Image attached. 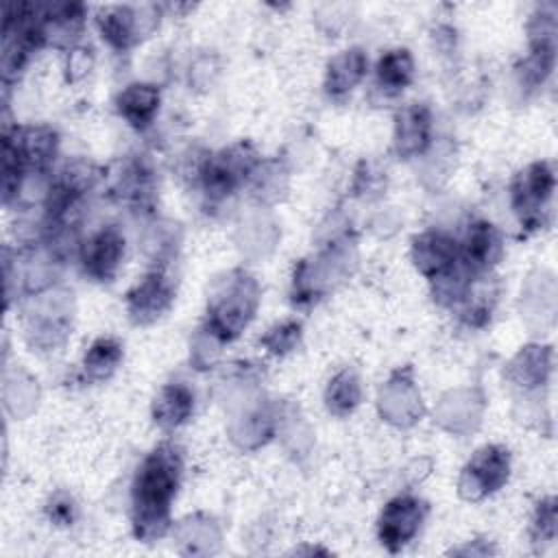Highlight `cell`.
<instances>
[{"label":"cell","instance_id":"obj_7","mask_svg":"<svg viewBox=\"0 0 558 558\" xmlns=\"http://www.w3.org/2000/svg\"><path fill=\"white\" fill-rule=\"evenodd\" d=\"M174 301V279L166 266L153 268L146 272L129 292H126V312L135 325L155 323L163 316Z\"/></svg>","mask_w":558,"mask_h":558},{"label":"cell","instance_id":"obj_5","mask_svg":"<svg viewBox=\"0 0 558 558\" xmlns=\"http://www.w3.org/2000/svg\"><path fill=\"white\" fill-rule=\"evenodd\" d=\"M510 473V453L501 445H486L473 453L462 469L460 495L464 499H482L501 488Z\"/></svg>","mask_w":558,"mask_h":558},{"label":"cell","instance_id":"obj_1","mask_svg":"<svg viewBox=\"0 0 558 558\" xmlns=\"http://www.w3.org/2000/svg\"><path fill=\"white\" fill-rule=\"evenodd\" d=\"M183 477V453L166 440L137 466L131 488V523L140 541H155L170 525V508Z\"/></svg>","mask_w":558,"mask_h":558},{"label":"cell","instance_id":"obj_6","mask_svg":"<svg viewBox=\"0 0 558 558\" xmlns=\"http://www.w3.org/2000/svg\"><path fill=\"white\" fill-rule=\"evenodd\" d=\"M427 514V504L414 495H397L390 499L377 521V536L381 545L397 554L401 551L421 530Z\"/></svg>","mask_w":558,"mask_h":558},{"label":"cell","instance_id":"obj_10","mask_svg":"<svg viewBox=\"0 0 558 558\" xmlns=\"http://www.w3.org/2000/svg\"><path fill=\"white\" fill-rule=\"evenodd\" d=\"M501 255L504 244L495 225L486 220H475L466 231L458 259L469 275L482 277L488 275V270L501 259Z\"/></svg>","mask_w":558,"mask_h":558},{"label":"cell","instance_id":"obj_21","mask_svg":"<svg viewBox=\"0 0 558 558\" xmlns=\"http://www.w3.org/2000/svg\"><path fill=\"white\" fill-rule=\"evenodd\" d=\"M299 338H301V323H296V320H286V323H281L279 327L270 329V331L262 338V344H264L270 353L283 355V353H288V351L294 349V344L299 342Z\"/></svg>","mask_w":558,"mask_h":558},{"label":"cell","instance_id":"obj_11","mask_svg":"<svg viewBox=\"0 0 558 558\" xmlns=\"http://www.w3.org/2000/svg\"><path fill=\"white\" fill-rule=\"evenodd\" d=\"M2 144H9L26 172H44L57 153V133L48 126H15L4 131Z\"/></svg>","mask_w":558,"mask_h":558},{"label":"cell","instance_id":"obj_18","mask_svg":"<svg viewBox=\"0 0 558 558\" xmlns=\"http://www.w3.org/2000/svg\"><path fill=\"white\" fill-rule=\"evenodd\" d=\"M375 76H377V87L384 89L386 94L403 92L414 76L412 54L405 48H395L384 52L377 61Z\"/></svg>","mask_w":558,"mask_h":558},{"label":"cell","instance_id":"obj_17","mask_svg":"<svg viewBox=\"0 0 558 558\" xmlns=\"http://www.w3.org/2000/svg\"><path fill=\"white\" fill-rule=\"evenodd\" d=\"M96 22L102 39L116 50H126L137 39L135 13L131 7H105L98 11Z\"/></svg>","mask_w":558,"mask_h":558},{"label":"cell","instance_id":"obj_4","mask_svg":"<svg viewBox=\"0 0 558 558\" xmlns=\"http://www.w3.org/2000/svg\"><path fill=\"white\" fill-rule=\"evenodd\" d=\"M554 187L556 174L549 161H534L514 174L510 198L521 227L538 231L547 225Z\"/></svg>","mask_w":558,"mask_h":558},{"label":"cell","instance_id":"obj_13","mask_svg":"<svg viewBox=\"0 0 558 558\" xmlns=\"http://www.w3.org/2000/svg\"><path fill=\"white\" fill-rule=\"evenodd\" d=\"M113 192L116 196L135 207V209H148L153 207V201H155V177H153V170L150 166L140 157H133L129 159L120 174H118V181L113 185Z\"/></svg>","mask_w":558,"mask_h":558},{"label":"cell","instance_id":"obj_22","mask_svg":"<svg viewBox=\"0 0 558 558\" xmlns=\"http://www.w3.org/2000/svg\"><path fill=\"white\" fill-rule=\"evenodd\" d=\"M534 543H551L556 536V499L547 497L536 506L532 523Z\"/></svg>","mask_w":558,"mask_h":558},{"label":"cell","instance_id":"obj_20","mask_svg":"<svg viewBox=\"0 0 558 558\" xmlns=\"http://www.w3.org/2000/svg\"><path fill=\"white\" fill-rule=\"evenodd\" d=\"M327 410L336 416H347L360 403V379L351 368L340 371L327 386L325 392Z\"/></svg>","mask_w":558,"mask_h":558},{"label":"cell","instance_id":"obj_8","mask_svg":"<svg viewBox=\"0 0 558 558\" xmlns=\"http://www.w3.org/2000/svg\"><path fill=\"white\" fill-rule=\"evenodd\" d=\"M124 244V235L111 225L92 233L78 248L85 275L96 281H111L122 264Z\"/></svg>","mask_w":558,"mask_h":558},{"label":"cell","instance_id":"obj_19","mask_svg":"<svg viewBox=\"0 0 558 558\" xmlns=\"http://www.w3.org/2000/svg\"><path fill=\"white\" fill-rule=\"evenodd\" d=\"M120 362H122V344L111 336H100L89 344L83 357V371L87 379L102 381L116 373Z\"/></svg>","mask_w":558,"mask_h":558},{"label":"cell","instance_id":"obj_12","mask_svg":"<svg viewBox=\"0 0 558 558\" xmlns=\"http://www.w3.org/2000/svg\"><path fill=\"white\" fill-rule=\"evenodd\" d=\"M432 142V113L423 102H412L397 113L395 120V150L410 159L427 150Z\"/></svg>","mask_w":558,"mask_h":558},{"label":"cell","instance_id":"obj_9","mask_svg":"<svg viewBox=\"0 0 558 558\" xmlns=\"http://www.w3.org/2000/svg\"><path fill=\"white\" fill-rule=\"evenodd\" d=\"M458 242L442 231H425L412 242V262L416 270L436 281L458 266Z\"/></svg>","mask_w":558,"mask_h":558},{"label":"cell","instance_id":"obj_14","mask_svg":"<svg viewBox=\"0 0 558 558\" xmlns=\"http://www.w3.org/2000/svg\"><path fill=\"white\" fill-rule=\"evenodd\" d=\"M159 100H161L159 87L150 83H131L118 94L116 107H118V113L133 129L144 131L155 120L159 111Z\"/></svg>","mask_w":558,"mask_h":558},{"label":"cell","instance_id":"obj_2","mask_svg":"<svg viewBox=\"0 0 558 558\" xmlns=\"http://www.w3.org/2000/svg\"><path fill=\"white\" fill-rule=\"evenodd\" d=\"M259 290L253 277L235 272L211 299L207 307V329L220 342L235 340L257 310Z\"/></svg>","mask_w":558,"mask_h":558},{"label":"cell","instance_id":"obj_16","mask_svg":"<svg viewBox=\"0 0 558 558\" xmlns=\"http://www.w3.org/2000/svg\"><path fill=\"white\" fill-rule=\"evenodd\" d=\"M366 68H368V59L360 48L342 50L327 65V76H325L327 94L333 98L349 94L364 78Z\"/></svg>","mask_w":558,"mask_h":558},{"label":"cell","instance_id":"obj_23","mask_svg":"<svg viewBox=\"0 0 558 558\" xmlns=\"http://www.w3.org/2000/svg\"><path fill=\"white\" fill-rule=\"evenodd\" d=\"M46 512H48V517L54 525H72V521L76 517V506H74V499L68 493H57L48 501Z\"/></svg>","mask_w":558,"mask_h":558},{"label":"cell","instance_id":"obj_15","mask_svg":"<svg viewBox=\"0 0 558 558\" xmlns=\"http://www.w3.org/2000/svg\"><path fill=\"white\" fill-rule=\"evenodd\" d=\"M192 412L194 395L185 384H166L153 403V418L166 432L181 427Z\"/></svg>","mask_w":558,"mask_h":558},{"label":"cell","instance_id":"obj_3","mask_svg":"<svg viewBox=\"0 0 558 558\" xmlns=\"http://www.w3.org/2000/svg\"><path fill=\"white\" fill-rule=\"evenodd\" d=\"M259 155L248 142H238L214 155H207L196 174L201 190L209 203H220L231 196L253 174Z\"/></svg>","mask_w":558,"mask_h":558}]
</instances>
